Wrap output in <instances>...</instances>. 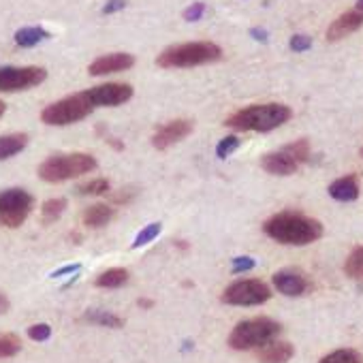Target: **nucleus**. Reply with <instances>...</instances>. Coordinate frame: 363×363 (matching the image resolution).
I'll use <instances>...</instances> for the list:
<instances>
[{
  "mask_svg": "<svg viewBox=\"0 0 363 363\" xmlns=\"http://www.w3.org/2000/svg\"><path fill=\"white\" fill-rule=\"evenodd\" d=\"M295 354V348L293 344L289 342H269L265 346H261L257 350V359L259 363H289L291 357Z\"/></svg>",
  "mask_w": 363,
  "mask_h": 363,
  "instance_id": "obj_17",
  "label": "nucleus"
},
{
  "mask_svg": "<svg viewBox=\"0 0 363 363\" xmlns=\"http://www.w3.org/2000/svg\"><path fill=\"white\" fill-rule=\"evenodd\" d=\"M289 45H291L293 52H299V54H301V52H308V50L312 48V39L306 37V35H295V37L291 39Z\"/></svg>",
  "mask_w": 363,
  "mask_h": 363,
  "instance_id": "obj_34",
  "label": "nucleus"
},
{
  "mask_svg": "<svg viewBox=\"0 0 363 363\" xmlns=\"http://www.w3.org/2000/svg\"><path fill=\"white\" fill-rule=\"evenodd\" d=\"M84 320L88 323H94L99 327H109V329H120L124 325V320L111 312H105V310H88L84 314Z\"/></svg>",
  "mask_w": 363,
  "mask_h": 363,
  "instance_id": "obj_22",
  "label": "nucleus"
},
{
  "mask_svg": "<svg viewBox=\"0 0 363 363\" xmlns=\"http://www.w3.org/2000/svg\"><path fill=\"white\" fill-rule=\"evenodd\" d=\"M250 37L255 41H261V43H267V39H269V35L263 28H250Z\"/></svg>",
  "mask_w": 363,
  "mask_h": 363,
  "instance_id": "obj_38",
  "label": "nucleus"
},
{
  "mask_svg": "<svg viewBox=\"0 0 363 363\" xmlns=\"http://www.w3.org/2000/svg\"><path fill=\"white\" fill-rule=\"evenodd\" d=\"M357 11H363V0H357Z\"/></svg>",
  "mask_w": 363,
  "mask_h": 363,
  "instance_id": "obj_42",
  "label": "nucleus"
},
{
  "mask_svg": "<svg viewBox=\"0 0 363 363\" xmlns=\"http://www.w3.org/2000/svg\"><path fill=\"white\" fill-rule=\"evenodd\" d=\"M240 145H242V139H240L238 135H229V137H225V139L218 141V145H216V156H218V158H229Z\"/></svg>",
  "mask_w": 363,
  "mask_h": 363,
  "instance_id": "obj_30",
  "label": "nucleus"
},
{
  "mask_svg": "<svg viewBox=\"0 0 363 363\" xmlns=\"http://www.w3.org/2000/svg\"><path fill=\"white\" fill-rule=\"evenodd\" d=\"M28 135L24 133H11V135H3L0 137V160H7L16 154H20L26 145H28Z\"/></svg>",
  "mask_w": 363,
  "mask_h": 363,
  "instance_id": "obj_19",
  "label": "nucleus"
},
{
  "mask_svg": "<svg viewBox=\"0 0 363 363\" xmlns=\"http://www.w3.org/2000/svg\"><path fill=\"white\" fill-rule=\"evenodd\" d=\"M20 348H22V342L16 333H0V359L18 354Z\"/></svg>",
  "mask_w": 363,
  "mask_h": 363,
  "instance_id": "obj_27",
  "label": "nucleus"
},
{
  "mask_svg": "<svg viewBox=\"0 0 363 363\" xmlns=\"http://www.w3.org/2000/svg\"><path fill=\"white\" fill-rule=\"evenodd\" d=\"M126 0H107V3L103 5V16H113L122 9H126Z\"/></svg>",
  "mask_w": 363,
  "mask_h": 363,
  "instance_id": "obj_35",
  "label": "nucleus"
},
{
  "mask_svg": "<svg viewBox=\"0 0 363 363\" xmlns=\"http://www.w3.org/2000/svg\"><path fill=\"white\" fill-rule=\"evenodd\" d=\"M96 169V158L92 154L75 152V154H56L39 164V177L48 184H60V182L79 177Z\"/></svg>",
  "mask_w": 363,
  "mask_h": 363,
  "instance_id": "obj_4",
  "label": "nucleus"
},
{
  "mask_svg": "<svg viewBox=\"0 0 363 363\" xmlns=\"http://www.w3.org/2000/svg\"><path fill=\"white\" fill-rule=\"evenodd\" d=\"M206 11H208V7H206L203 3H195V5H191V7L184 11V20H186V22H199V20L206 16Z\"/></svg>",
  "mask_w": 363,
  "mask_h": 363,
  "instance_id": "obj_33",
  "label": "nucleus"
},
{
  "mask_svg": "<svg viewBox=\"0 0 363 363\" xmlns=\"http://www.w3.org/2000/svg\"><path fill=\"white\" fill-rule=\"evenodd\" d=\"M269 297H272V291L265 282L246 278V280H235L233 284H229L225 293L220 295V301L227 306H261L269 301Z\"/></svg>",
  "mask_w": 363,
  "mask_h": 363,
  "instance_id": "obj_7",
  "label": "nucleus"
},
{
  "mask_svg": "<svg viewBox=\"0 0 363 363\" xmlns=\"http://www.w3.org/2000/svg\"><path fill=\"white\" fill-rule=\"evenodd\" d=\"M284 150L299 162V164H303V162H308L310 160V141L308 139H297V141H293V143H289V145H284Z\"/></svg>",
  "mask_w": 363,
  "mask_h": 363,
  "instance_id": "obj_28",
  "label": "nucleus"
},
{
  "mask_svg": "<svg viewBox=\"0 0 363 363\" xmlns=\"http://www.w3.org/2000/svg\"><path fill=\"white\" fill-rule=\"evenodd\" d=\"M255 267H257V261H255L252 257H235V259H233L231 272H233V274H244V272H250V269H255Z\"/></svg>",
  "mask_w": 363,
  "mask_h": 363,
  "instance_id": "obj_32",
  "label": "nucleus"
},
{
  "mask_svg": "<svg viewBox=\"0 0 363 363\" xmlns=\"http://www.w3.org/2000/svg\"><path fill=\"white\" fill-rule=\"evenodd\" d=\"M82 269V265H67V267H62V269H56L54 274H52V278H60V276H67V274H73V272H79Z\"/></svg>",
  "mask_w": 363,
  "mask_h": 363,
  "instance_id": "obj_37",
  "label": "nucleus"
},
{
  "mask_svg": "<svg viewBox=\"0 0 363 363\" xmlns=\"http://www.w3.org/2000/svg\"><path fill=\"white\" fill-rule=\"evenodd\" d=\"M293 118L291 107L282 103H265V105H250L246 109L235 111L227 118L225 126L233 130H255V133H269L280 128Z\"/></svg>",
  "mask_w": 363,
  "mask_h": 363,
  "instance_id": "obj_2",
  "label": "nucleus"
},
{
  "mask_svg": "<svg viewBox=\"0 0 363 363\" xmlns=\"http://www.w3.org/2000/svg\"><path fill=\"white\" fill-rule=\"evenodd\" d=\"M318 363H361V354L352 348H340L325 354Z\"/></svg>",
  "mask_w": 363,
  "mask_h": 363,
  "instance_id": "obj_26",
  "label": "nucleus"
},
{
  "mask_svg": "<svg viewBox=\"0 0 363 363\" xmlns=\"http://www.w3.org/2000/svg\"><path fill=\"white\" fill-rule=\"evenodd\" d=\"M133 65H135V56H130V54H107V56L96 58V60L88 67V73H90L92 77H103V75L128 71Z\"/></svg>",
  "mask_w": 363,
  "mask_h": 363,
  "instance_id": "obj_13",
  "label": "nucleus"
},
{
  "mask_svg": "<svg viewBox=\"0 0 363 363\" xmlns=\"http://www.w3.org/2000/svg\"><path fill=\"white\" fill-rule=\"evenodd\" d=\"M160 231H162V225H160V223H150L147 227H143V229L137 233V238H135V242H133V248L147 246L150 242H154V240L160 235Z\"/></svg>",
  "mask_w": 363,
  "mask_h": 363,
  "instance_id": "obj_29",
  "label": "nucleus"
},
{
  "mask_svg": "<svg viewBox=\"0 0 363 363\" xmlns=\"http://www.w3.org/2000/svg\"><path fill=\"white\" fill-rule=\"evenodd\" d=\"M261 167L267 171V173H272V175H293L301 164L284 150V147H280L278 152H269V154H265L263 158H261Z\"/></svg>",
  "mask_w": 363,
  "mask_h": 363,
  "instance_id": "obj_14",
  "label": "nucleus"
},
{
  "mask_svg": "<svg viewBox=\"0 0 363 363\" xmlns=\"http://www.w3.org/2000/svg\"><path fill=\"white\" fill-rule=\"evenodd\" d=\"M128 282V269L124 267H111V269H105L96 280L94 284L99 289H120Z\"/></svg>",
  "mask_w": 363,
  "mask_h": 363,
  "instance_id": "obj_21",
  "label": "nucleus"
},
{
  "mask_svg": "<svg viewBox=\"0 0 363 363\" xmlns=\"http://www.w3.org/2000/svg\"><path fill=\"white\" fill-rule=\"evenodd\" d=\"M92 111H94V105L88 92H79V94H71L62 101L48 105L41 111V120L43 124H50V126H69L88 118Z\"/></svg>",
  "mask_w": 363,
  "mask_h": 363,
  "instance_id": "obj_6",
  "label": "nucleus"
},
{
  "mask_svg": "<svg viewBox=\"0 0 363 363\" xmlns=\"http://www.w3.org/2000/svg\"><path fill=\"white\" fill-rule=\"evenodd\" d=\"M113 218V208L105 206V203H96V206H90L86 212H84V225L90 227V229H101L105 225H109Z\"/></svg>",
  "mask_w": 363,
  "mask_h": 363,
  "instance_id": "obj_18",
  "label": "nucleus"
},
{
  "mask_svg": "<svg viewBox=\"0 0 363 363\" xmlns=\"http://www.w3.org/2000/svg\"><path fill=\"white\" fill-rule=\"evenodd\" d=\"M52 335V327L45 325V323H39V325H33L28 329V337L35 340V342H45L48 337Z\"/></svg>",
  "mask_w": 363,
  "mask_h": 363,
  "instance_id": "obj_31",
  "label": "nucleus"
},
{
  "mask_svg": "<svg viewBox=\"0 0 363 363\" xmlns=\"http://www.w3.org/2000/svg\"><path fill=\"white\" fill-rule=\"evenodd\" d=\"M139 306H143V308H150V306H152V301H150V299H139Z\"/></svg>",
  "mask_w": 363,
  "mask_h": 363,
  "instance_id": "obj_40",
  "label": "nucleus"
},
{
  "mask_svg": "<svg viewBox=\"0 0 363 363\" xmlns=\"http://www.w3.org/2000/svg\"><path fill=\"white\" fill-rule=\"evenodd\" d=\"M361 24H363V11H346V13H342L329 28H327V35H325V39L329 41V43H335V41H342L344 37H348V35H352L357 28H361Z\"/></svg>",
  "mask_w": 363,
  "mask_h": 363,
  "instance_id": "obj_15",
  "label": "nucleus"
},
{
  "mask_svg": "<svg viewBox=\"0 0 363 363\" xmlns=\"http://www.w3.org/2000/svg\"><path fill=\"white\" fill-rule=\"evenodd\" d=\"M33 206H35L33 195L22 189H11V191L0 193V220L11 229H18L30 216Z\"/></svg>",
  "mask_w": 363,
  "mask_h": 363,
  "instance_id": "obj_8",
  "label": "nucleus"
},
{
  "mask_svg": "<svg viewBox=\"0 0 363 363\" xmlns=\"http://www.w3.org/2000/svg\"><path fill=\"white\" fill-rule=\"evenodd\" d=\"M344 274L350 278V280H357V282H363V246L354 248L346 263H344Z\"/></svg>",
  "mask_w": 363,
  "mask_h": 363,
  "instance_id": "obj_23",
  "label": "nucleus"
},
{
  "mask_svg": "<svg viewBox=\"0 0 363 363\" xmlns=\"http://www.w3.org/2000/svg\"><path fill=\"white\" fill-rule=\"evenodd\" d=\"M86 92L94 107H118L133 99V88L128 84H101Z\"/></svg>",
  "mask_w": 363,
  "mask_h": 363,
  "instance_id": "obj_11",
  "label": "nucleus"
},
{
  "mask_svg": "<svg viewBox=\"0 0 363 363\" xmlns=\"http://www.w3.org/2000/svg\"><path fill=\"white\" fill-rule=\"evenodd\" d=\"M65 210H67V199H50V201H45L43 203V212H41L43 223L45 225L56 223L65 214Z\"/></svg>",
  "mask_w": 363,
  "mask_h": 363,
  "instance_id": "obj_24",
  "label": "nucleus"
},
{
  "mask_svg": "<svg viewBox=\"0 0 363 363\" xmlns=\"http://www.w3.org/2000/svg\"><path fill=\"white\" fill-rule=\"evenodd\" d=\"M107 193H109V182L105 177L90 179L77 189V195H82V197H99V195H107Z\"/></svg>",
  "mask_w": 363,
  "mask_h": 363,
  "instance_id": "obj_25",
  "label": "nucleus"
},
{
  "mask_svg": "<svg viewBox=\"0 0 363 363\" xmlns=\"http://www.w3.org/2000/svg\"><path fill=\"white\" fill-rule=\"evenodd\" d=\"M7 310H9V301L5 295H0V314H5Z\"/></svg>",
  "mask_w": 363,
  "mask_h": 363,
  "instance_id": "obj_39",
  "label": "nucleus"
},
{
  "mask_svg": "<svg viewBox=\"0 0 363 363\" xmlns=\"http://www.w3.org/2000/svg\"><path fill=\"white\" fill-rule=\"evenodd\" d=\"M327 193L331 199H335L340 203H348V201H357L361 191H359V182L354 175H344V177H337L335 182H331Z\"/></svg>",
  "mask_w": 363,
  "mask_h": 363,
  "instance_id": "obj_16",
  "label": "nucleus"
},
{
  "mask_svg": "<svg viewBox=\"0 0 363 363\" xmlns=\"http://www.w3.org/2000/svg\"><path fill=\"white\" fill-rule=\"evenodd\" d=\"M45 39H50V33L43 26H26L16 33V43L20 48H35Z\"/></svg>",
  "mask_w": 363,
  "mask_h": 363,
  "instance_id": "obj_20",
  "label": "nucleus"
},
{
  "mask_svg": "<svg viewBox=\"0 0 363 363\" xmlns=\"http://www.w3.org/2000/svg\"><path fill=\"white\" fill-rule=\"evenodd\" d=\"M272 282L284 297H301L310 291V282L299 269H280L272 276Z\"/></svg>",
  "mask_w": 363,
  "mask_h": 363,
  "instance_id": "obj_12",
  "label": "nucleus"
},
{
  "mask_svg": "<svg viewBox=\"0 0 363 363\" xmlns=\"http://www.w3.org/2000/svg\"><path fill=\"white\" fill-rule=\"evenodd\" d=\"M48 79V71L41 67H3L0 69V92L30 90Z\"/></svg>",
  "mask_w": 363,
  "mask_h": 363,
  "instance_id": "obj_9",
  "label": "nucleus"
},
{
  "mask_svg": "<svg viewBox=\"0 0 363 363\" xmlns=\"http://www.w3.org/2000/svg\"><path fill=\"white\" fill-rule=\"evenodd\" d=\"M223 58V50L212 41H193L167 48L156 58L160 69H193L201 65H212Z\"/></svg>",
  "mask_w": 363,
  "mask_h": 363,
  "instance_id": "obj_3",
  "label": "nucleus"
},
{
  "mask_svg": "<svg viewBox=\"0 0 363 363\" xmlns=\"http://www.w3.org/2000/svg\"><path fill=\"white\" fill-rule=\"evenodd\" d=\"M5 109H7V105L0 101V118H3V113H5Z\"/></svg>",
  "mask_w": 363,
  "mask_h": 363,
  "instance_id": "obj_41",
  "label": "nucleus"
},
{
  "mask_svg": "<svg viewBox=\"0 0 363 363\" xmlns=\"http://www.w3.org/2000/svg\"><path fill=\"white\" fill-rule=\"evenodd\" d=\"M193 128H195L193 120H186V118L171 120V122L156 128V133L152 135V145L156 150H167V147L179 143L182 139H186L193 133Z\"/></svg>",
  "mask_w": 363,
  "mask_h": 363,
  "instance_id": "obj_10",
  "label": "nucleus"
},
{
  "mask_svg": "<svg viewBox=\"0 0 363 363\" xmlns=\"http://www.w3.org/2000/svg\"><path fill=\"white\" fill-rule=\"evenodd\" d=\"M263 233L282 246H308L323 238V225L297 212H280L265 220Z\"/></svg>",
  "mask_w": 363,
  "mask_h": 363,
  "instance_id": "obj_1",
  "label": "nucleus"
},
{
  "mask_svg": "<svg viewBox=\"0 0 363 363\" xmlns=\"http://www.w3.org/2000/svg\"><path fill=\"white\" fill-rule=\"evenodd\" d=\"M135 195H137V191H135V189H124L122 193H118V195L113 197V203H122V206H126V203H130V201L135 199Z\"/></svg>",
  "mask_w": 363,
  "mask_h": 363,
  "instance_id": "obj_36",
  "label": "nucleus"
},
{
  "mask_svg": "<svg viewBox=\"0 0 363 363\" xmlns=\"http://www.w3.org/2000/svg\"><path fill=\"white\" fill-rule=\"evenodd\" d=\"M359 154H361V158H363V147H361V152H359Z\"/></svg>",
  "mask_w": 363,
  "mask_h": 363,
  "instance_id": "obj_43",
  "label": "nucleus"
},
{
  "mask_svg": "<svg viewBox=\"0 0 363 363\" xmlns=\"http://www.w3.org/2000/svg\"><path fill=\"white\" fill-rule=\"evenodd\" d=\"M280 331H282V325L274 318H267V316L248 318L233 327V331L229 335V346L233 350L261 348V346L274 342Z\"/></svg>",
  "mask_w": 363,
  "mask_h": 363,
  "instance_id": "obj_5",
  "label": "nucleus"
}]
</instances>
